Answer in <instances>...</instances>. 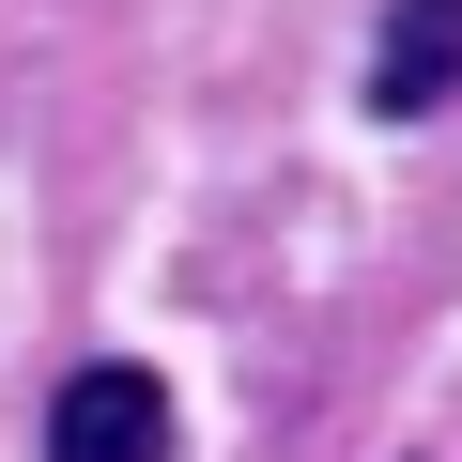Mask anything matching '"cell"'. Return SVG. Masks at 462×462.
Masks as SVG:
<instances>
[{"label":"cell","mask_w":462,"mask_h":462,"mask_svg":"<svg viewBox=\"0 0 462 462\" xmlns=\"http://www.w3.org/2000/svg\"><path fill=\"white\" fill-rule=\"evenodd\" d=\"M47 462H170V385L139 355H93L62 401H47Z\"/></svg>","instance_id":"obj_1"},{"label":"cell","mask_w":462,"mask_h":462,"mask_svg":"<svg viewBox=\"0 0 462 462\" xmlns=\"http://www.w3.org/2000/svg\"><path fill=\"white\" fill-rule=\"evenodd\" d=\"M462 93V0H401V16L370 32V108L385 124H431Z\"/></svg>","instance_id":"obj_2"}]
</instances>
